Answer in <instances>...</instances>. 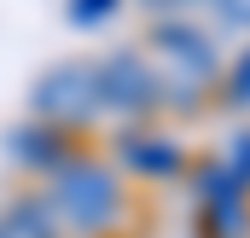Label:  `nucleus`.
Instances as JSON below:
<instances>
[{"label": "nucleus", "mask_w": 250, "mask_h": 238, "mask_svg": "<svg viewBox=\"0 0 250 238\" xmlns=\"http://www.w3.org/2000/svg\"><path fill=\"white\" fill-rule=\"evenodd\" d=\"M204 209H209V221H215V238H239L245 186L227 175V169H209V175H204Z\"/></svg>", "instance_id": "5"}, {"label": "nucleus", "mask_w": 250, "mask_h": 238, "mask_svg": "<svg viewBox=\"0 0 250 238\" xmlns=\"http://www.w3.org/2000/svg\"><path fill=\"white\" fill-rule=\"evenodd\" d=\"M35 111L41 117H59V122H82L99 111V76L87 64H59L41 87H35Z\"/></svg>", "instance_id": "3"}, {"label": "nucleus", "mask_w": 250, "mask_h": 238, "mask_svg": "<svg viewBox=\"0 0 250 238\" xmlns=\"http://www.w3.org/2000/svg\"><path fill=\"white\" fill-rule=\"evenodd\" d=\"M93 76H99V105H117V111H151L157 93H163L157 70L140 53H111Z\"/></svg>", "instance_id": "2"}, {"label": "nucleus", "mask_w": 250, "mask_h": 238, "mask_svg": "<svg viewBox=\"0 0 250 238\" xmlns=\"http://www.w3.org/2000/svg\"><path fill=\"white\" fill-rule=\"evenodd\" d=\"M151 12H181V6H192V0H146Z\"/></svg>", "instance_id": "11"}, {"label": "nucleus", "mask_w": 250, "mask_h": 238, "mask_svg": "<svg viewBox=\"0 0 250 238\" xmlns=\"http://www.w3.org/2000/svg\"><path fill=\"white\" fill-rule=\"evenodd\" d=\"M151 47H163V59H175L181 70H187V87H198V81L215 76V47H209V35H198L192 23L163 18V23L151 29Z\"/></svg>", "instance_id": "4"}, {"label": "nucleus", "mask_w": 250, "mask_h": 238, "mask_svg": "<svg viewBox=\"0 0 250 238\" xmlns=\"http://www.w3.org/2000/svg\"><path fill=\"white\" fill-rule=\"evenodd\" d=\"M221 6V23H233V29H250V0H215Z\"/></svg>", "instance_id": "9"}, {"label": "nucleus", "mask_w": 250, "mask_h": 238, "mask_svg": "<svg viewBox=\"0 0 250 238\" xmlns=\"http://www.w3.org/2000/svg\"><path fill=\"white\" fill-rule=\"evenodd\" d=\"M117 12V0H70V18L76 23H99V18H111Z\"/></svg>", "instance_id": "7"}, {"label": "nucleus", "mask_w": 250, "mask_h": 238, "mask_svg": "<svg viewBox=\"0 0 250 238\" xmlns=\"http://www.w3.org/2000/svg\"><path fill=\"white\" fill-rule=\"evenodd\" d=\"M233 105H250V53L239 59V70H233Z\"/></svg>", "instance_id": "10"}, {"label": "nucleus", "mask_w": 250, "mask_h": 238, "mask_svg": "<svg viewBox=\"0 0 250 238\" xmlns=\"http://www.w3.org/2000/svg\"><path fill=\"white\" fill-rule=\"evenodd\" d=\"M227 175H233V180H239V186L250 192V134H239V145H233V163H227Z\"/></svg>", "instance_id": "8"}, {"label": "nucleus", "mask_w": 250, "mask_h": 238, "mask_svg": "<svg viewBox=\"0 0 250 238\" xmlns=\"http://www.w3.org/2000/svg\"><path fill=\"white\" fill-rule=\"evenodd\" d=\"M53 209L76 227H105L117 221L123 198H117V180L105 175L99 163H82V157H64L53 169Z\"/></svg>", "instance_id": "1"}, {"label": "nucleus", "mask_w": 250, "mask_h": 238, "mask_svg": "<svg viewBox=\"0 0 250 238\" xmlns=\"http://www.w3.org/2000/svg\"><path fill=\"white\" fill-rule=\"evenodd\" d=\"M123 157L140 175H157V180L181 169V151H175L169 139H157V134H123Z\"/></svg>", "instance_id": "6"}]
</instances>
